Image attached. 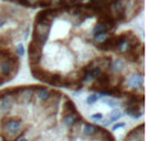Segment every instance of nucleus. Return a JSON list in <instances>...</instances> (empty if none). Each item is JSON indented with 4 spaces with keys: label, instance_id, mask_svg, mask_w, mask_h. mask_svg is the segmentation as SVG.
<instances>
[{
    "label": "nucleus",
    "instance_id": "nucleus-1",
    "mask_svg": "<svg viewBox=\"0 0 146 141\" xmlns=\"http://www.w3.org/2000/svg\"><path fill=\"white\" fill-rule=\"evenodd\" d=\"M1 132L8 141H13L19 135L26 134L25 122L21 117H7L3 118Z\"/></svg>",
    "mask_w": 146,
    "mask_h": 141
},
{
    "label": "nucleus",
    "instance_id": "nucleus-2",
    "mask_svg": "<svg viewBox=\"0 0 146 141\" xmlns=\"http://www.w3.org/2000/svg\"><path fill=\"white\" fill-rule=\"evenodd\" d=\"M19 68V58L15 57L12 59H3L0 61V78L3 82L12 80Z\"/></svg>",
    "mask_w": 146,
    "mask_h": 141
},
{
    "label": "nucleus",
    "instance_id": "nucleus-3",
    "mask_svg": "<svg viewBox=\"0 0 146 141\" xmlns=\"http://www.w3.org/2000/svg\"><path fill=\"white\" fill-rule=\"evenodd\" d=\"M50 31H51L50 26L35 22V25H33V32H32V43L37 44V45L44 48V45L46 44V41L49 39Z\"/></svg>",
    "mask_w": 146,
    "mask_h": 141
},
{
    "label": "nucleus",
    "instance_id": "nucleus-4",
    "mask_svg": "<svg viewBox=\"0 0 146 141\" xmlns=\"http://www.w3.org/2000/svg\"><path fill=\"white\" fill-rule=\"evenodd\" d=\"M33 86H25V87H17V98L15 104L17 105H30L33 103Z\"/></svg>",
    "mask_w": 146,
    "mask_h": 141
},
{
    "label": "nucleus",
    "instance_id": "nucleus-5",
    "mask_svg": "<svg viewBox=\"0 0 146 141\" xmlns=\"http://www.w3.org/2000/svg\"><path fill=\"white\" fill-rule=\"evenodd\" d=\"M42 46L37 45V44L31 41L28 45V61H30V67H40L41 62H42Z\"/></svg>",
    "mask_w": 146,
    "mask_h": 141
},
{
    "label": "nucleus",
    "instance_id": "nucleus-6",
    "mask_svg": "<svg viewBox=\"0 0 146 141\" xmlns=\"http://www.w3.org/2000/svg\"><path fill=\"white\" fill-rule=\"evenodd\" d=\"M51 95V90L44 86H36L33 91V103L38 106H44L49 101Z\"/></svg>",
    "mask_w": 146,
    "mask_h": 141
},
{
    "label": "nucleus",
    "instance_id": "nucleus-7",
    "mask_svg": "<svg viewBox=\"0 0 146 141\" xmlns=\"http://www.w3.org/2000/svg\"><path fill=\"white\" fill-rule=\"evenodd\" d=\"M127 69V62L123 58H111L108 67V72L114 76H123Z\"/></svg>",
    "mask_w": 146,
    "mask_h": 141
},
{
    "label": "nucleus",
    "instance_id": "nucleus-8",
    "mask_svg": "<svg viewBox=\"0 0 146 141\" xmlns=\"http://www.w3.org/2000/svg\"><path fill=\"white\" fill-rule=\"evenodd\" d=\"M82 119L81 114L78 113V110L72 112V113H66L62 116V124L66 127L67 130H71L77 122H80Z\"/></svg>",
    "mask_w": 146,
    "mask_h": 141
},
{
    "label": "nucleus",
    "instance_id": "nucleus-9",
    "mask_svg": "<svg viewBox=\"0 0 146 141\" xmlns=\"http://www.w3.org/2000/svg\"><path fill=\"white\" fill-rule=\"evenodd\" d=\"M101 127L98 126V124H94V123H88V122H83L82 124V128H81V136L85 137L86 140L88 139H92L99 131H100Z\"/></svg>",
    "mask_w": 146,
    "mask_h": 141
},
{
    "label": "nucleus",
    "instance_id": "nucleus-10",
    "mask_svg": "<svg viewBox=\"0 0 146 141\" xmlns=\"http://www.w3.org/2000/svg\"><path fill=\"white\" fill-rule=\"evenodd\" d=\"M109 32H111L110 28L105 25V22L99 19V22L96 23V25L92 27V30H91V37L98 36V35H104V33H109Z\"/></svg>",
    "mask_w": 146,
    "mask_h": 141
},
{
    "label": "nucleus",
    "instance_id": "nucleus-11",
    "mask_svg": "<svg viewBox=\"0 0 146 141\" xmlns=\"http://www.w3.org/2000/svg\"><path fill=\"white\" fill-rule=\"evenodd\" d=\"M60 110L63 114L66 113H72V112H76L77 110V108H76L74 103H73L72 100H69L68 98H66V96H63V99H62V103H60Z\"/></svg>",
    "mask_w": 146,
    "mask_h": 141
},
{
    "label": "nucleus",
    "instance_id": "nucleus-12",
    "mask_svg": "<svg viewBox=\"0 0 146 141\" xmlns=\"http://www.w3.org/2000/svg\"><path fill=\"white\" fill-rule=\"evenodd\" d=\"M122 116H123V113H122L119 109H113V112L110 113V116H109V119H108V123H113V122H117L118 119L122 118Z\"/></svg>",
    "mask_w": 146,
    "mask_h": 141
},
{
    "label": "nucleus",
    "instance_id": "nucleus-13",
    "mask_svg": "<svg viewBox=\"0 0 146 141\" xmlns=\"http://www.w3.org/2000/svg\"><path fill=\"white\" fill-rule=\"evenodd\" d=\"M99 98H100V96H99L98 92H92V94H90V95L87 96V99H86V103H87L88 105H92V104L98 103Z\"/></svg>",
    "mask_w": 146,
    "mask_h": 141
},
{
    "label": "nucleus",
    "instance_id": "nucleus-14",
    "mask_svg": "<svg viewBox=\"0 0 146 141\" xmlns=\"http://www.w3.org/2000/svg\"><path fill=\"white\" fill-rule=\"evenodd\" d=\"M13 50H14L15 55H17L18 58H19V57H23V55H25V46H23V44H18V45L15 46Z\"/></svg>",
    "mask_w": 146,
    "mask_h": 141
},
{
    "label": "nucleus",
    "instance_id": "nucleus-15",
    "mask_svg": "<svg viewBox=\"0 0 146 141\" xmlns=\"http://www.w3.org/2000/svg\"><path fill=\"white\" fill-rule=\"evenodd\" d=\"M103 103L106 104V105H109V106H111V108H114V109H115V106L118 105V101H117L115 99H104Z\"/></svg>",
    "mask_w": 146,
    "mask_h": 141
},
{
    "label": "nucleus",
    "instance_id": "nucleus-16",
    "mask_svg": "<svg viewBox=\"0 0 146 141\" xmlns=\"http://www.w3.org/2000/svg\"><path fill=\"white\" fill-rule=\"evenodd\" d=\"M8 18H9V17H8V15L5 14V13H4V14H3V13H0V28L4 27V26L7 25Z\"/></svg>",
    "mask_w": 146,
    "mask_h": 141
},
{
    "label": "nucleus",
    "instance_id": "nucleus-17",
    "mask_svg": "<svg viewBox=\"0 0 146 141\" xmlns=\"http://www.w3.org/2000/svg\"><path fill=\"white\" fill-rule=\"evenodd\" d=\"M40 0H26V3L28 4V8H36Z\"/></svg>",
    "mask_w": 146,
    "mask_h": 141
},
{
    "label": "nucleus",
    "instance_id": "nucleus-18",
    "mask_svg": "<svg viewBox=\"0 0 146 141\" xmlns=\"http://www.w3.org/2000/svg\"><path fill=\"white\" fill-rule=\"evenodd\" d=\"M103 118H104V116L101 113H96V114H92V116H91V119H94V121H101Z\"/></svg>",
    "mask_w": 146,
    "mask_h": 141
},
{
    "label": "nucleus",
    "instance_id": "nucleus-19",
    "mask_svg": "<svg viewBox=\"0 0 146 141\" xmlns=\"http://www.w3.org/2000/svg\"><path fill=\"white\" fill-rule=\"evenodd\" d=\"M123 127H126V123L121 122V123H115V124H113L111 130H113V131H115V130H118V128H123Z\"/></svg>",
    "mask_w": 146,
    "mask_h": 141
},
{
    "label": "nucleus",
    "instance_id": "nucleus-20",
    "mask_svg": "<svg viewBox=\"0 0 146 141\" xmlns=\"http://www.w3.org/2000/svg\"><path fill=\"white\" fill-rule=\"evenodd\" d=\"M77 1L78 3H82V1H85V0H77Z\"/></svg>",
    "mask_w": 146,
    "mask_h": 141
},
{
    "label": "nucleus",
    "instance_id": "nucleus-21",
    "mask_svg": "<svg viewBox=\"0 0 146 141\" xmlns=\"http://www.w3.org/2000/svg\"><path fill=\"white\" fill-rule=\"evenodd\" d=\"M5 141H8V140H5Z\"/></svg>",
    "mask_w": 146,
    "mask_h": 141
}]
</instances>
